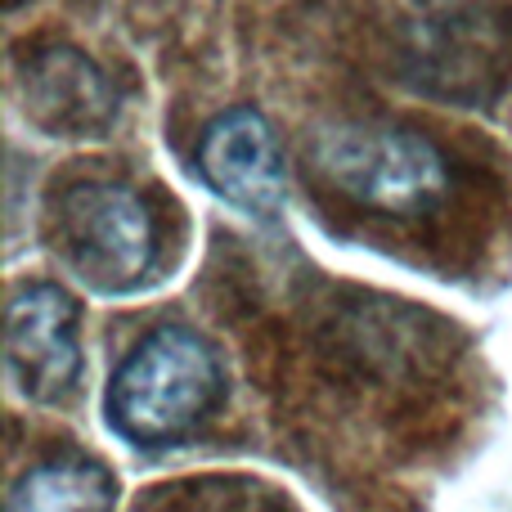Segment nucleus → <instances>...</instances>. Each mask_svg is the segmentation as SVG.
<instances>
[{"label": "nucleus", "mask_w": 512, "mask_h": 512, "mask_svg": "<svg viewBox=\"0 0 512 512\" xmlns=\"http://www.w3.org/2000/svg\"><path fill=\"white\" fill-rule=\"evenodd\" d=\"M77 301L59 283H18L5 306V378L27 405L54 409L77 396Z\"/></svg>", "instance_id": "obj_5"}, {"label": "nucleus", "mask_w": 512, "mask_h": 512, "mask_svg": "<svg viewBox=\"0 0 512 512\" xmlns=\"http://www.w3.org/2000/svg\"><path fill=\"white\" fill-rule=\"evenodd\" d=\"M50 243L72 279L99 297H126L158 270L153 212L122 180H77L63 189L50 216Z\"/></svg>", "instance_id": "obj_3"}, {"label": "nucleus", "mask_w": 512, "mask_h": 512, "mask_svg": "<svg viewBox=\"0 0 512 512\" xmlns=\"http://www.w3.org/2000/svg\"><path fill=\"white\" fill-rule=\"evenodd\" d=\"M512 32L490 5H454L409 27L405 81L445 104H490L508 81Z\"/></svg>", "instance_id": "obj_4"}, {"label": "nucleus", "mask_w": 512, "mask_h": 512, "mask_svg": "<svg viewBox=\"0 0 512 512\" xmlns=\"http://www.w3.org/2000/svg\"><path fill=\"white\" fill-rule=\"evenodd\" d=\"M225 400V364L203 333L162 324L135 342L104 391V418L135 450L194 436Z\"/></svg>", "instance_id": "obj_1"}, {"label": "nucleus", "mask_w": 512, "mask_h": 512, "mask_svg": "<svg viewBox=\"0 0 512 512\" xmlns=\"http://www.w3.org/2000/svg\"><path fill=\"white\" fill-rule=\"evenodd\" d=\"M117 504V477L99 459L86 454H59L9 486L5 508H59V512H104Z\"/></svg>", "instance_id": "obj_8"}, {"label": "nucleus", "mask_w": 512, "mask_h": 512, "mask_svg": "<svg viewBox=\"0 0 512 512\" xmlns=\"http://www.w3.org/2000/svg\"><path fill=\"white\" fill-rule=\"evenodd\" d=\"M203 185L234 212L270 221L288 203V162L279 131L256 108H230L203 131L194 153Z\"/></svg>", "instance_id": "obj_6"}, {"label": "nucleus", "mask_w": 512, "mask_h": 512, "mask_svg": "<svg viewBox=\"0 0 512 512\" xmlns=\"http://www.w3.org/2000/svg\"><path fill=\"white\" fill-rule=\"evenodd\" d=\"M315 176L346 203L378 216H427L450 194V162L427 135L405 126L337 122L310 144Z\"/></svg>", "instance_id": "obj_2"}, {"label": "nucleus", "mask_w": 512, "mask_h": 512, "mask_svg": "<svg viewBox=\"0 0 512 512\" xmlns=\"http://www.w3.org/2000/svg\"><path fill=\"white\" fill-rule=\"evenodd\" d=\"M23 113L59 140H99L117 122V90L81 50L50 45L18 68Z\"/></svg>", "instance_id": "obj_7"}]
</instances>
